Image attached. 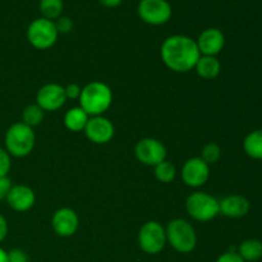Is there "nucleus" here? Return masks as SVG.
Segmentation results:
<instances>
[{"label":"nucleus","mask_w":262,"mask_h":262,"mask_svg":"<svg viewBox=\"0 0 262 262\" xmlns=\"http://www.w3.org/2000/svg\"><path fill=\"white\" fill-rule=\"evenodd\" d=\"M137 13L138 17L147 25L161 26L170 19L173 10L166 0H141Z\"/></svg>","instance_id":"nucleus-8"},{"label":"nucleus","mask_w":262,"mask_h":262,"mask_svg":"<svg viewBox=\"0 0 262 262\" xmlns=\"http://www.w3.org/2000/svg\"><path fill=\"white\" fill-rule=\"evenodd\" d=\"M237 253L246 262H255L262 257V243L258 239H247L238 247Z\"/></svg>","instance_id":"nucleus-19"},{"label":"nucleus","mask_w":262,"mask_h":262,"mask_svg":"<svg viewBox=\"0 0 262 262\" xmlns=\"http://www.w3.org/2000/svg\"><path fill=\"white\" fill-rule=\"evenodd\" d=\"M13 184L8 177H0V200H7Z\"/></svg>","instance_id":"nucleus-29"},{"label":"nucleus","mask_w":262,"mask_h":262,"mask_svg":"<svg viewBox=\"0 0 262 262\" xmlns=\"http://www.w3.org/2000/svg\"><path fill=\"white\" fill-rule=\"evenodd\" d=\"M58 31H56L54 20L46 18H37L32 20L27 28L28 42L37 50H48L55 45L58 40Z\"/></svg>","instance_id":"nucleus-6"},{"label":"nucleus","mask_w":262,"mask_h":262,"mask_svg":"<svg viewBox=\"0 0 262 262\" xmlns=\"http://www.w3.org/2000/svg\"><path fill=\"white\" fill-rule=\"evenodd\" d=\"M243 148H245V152L250 158L256 159V160H262V129L251 132L245 138Z\"/></svg>","instance_id":"nucleus-20"},{"label":"nucleus","mask_w":262,"mask_h":262,"mask_svg":"<svg viewBox=\"0 0 262 262\" xmlns=\"http://www.w3.org/2000/svg\"><path fill=\"white\" fill-rule=\"evenodd\" d=\"M222 158V148L219 145L214 142H210L205 145L201 150V159L206 164H215Z\"/></svg>","instance_id":"nucleus-24"},{"label":"nucleus","mask_w":262,"mask_h":262,"mask_svg":"<svg viewBox=\"0 0 262 262\" xmlns=\"http://www.w3.org/2000/svg\"><path fill=\"white\" fill-rule=\"evenodd\" d=\"M197 74L204 79L216 78L222 71V64L217 60L216 56L201 55L194 66Z\"/></svg>","instance_id":"nucleus-17"},{"label":"nucleus","mask_w":262,"mask_h":262,"mask_svg":"<svg viewBox=\"0 0 262 262\" xmlns=\"http://www.w3.org/2000/svg\"><path fill=\"white\" fill-rule=\"evenodd\" d=\"M8 235V223L5 220V217L0 214V242L7 238Z\"/></svg>","instance_id":"nucleus-31"},{"label":"nucleus","mask_w":262,"mask_h":262,"mask_svg":"<svg viewBox=\"0 0 262 262\" xmlns=\"http://www.w3.org/2000/svg\"><path fill=\"white\" fill-rule=\"evenodd\" d=\"M216 262H246L237 252H225L217 257Z\"/></svg>","instance_id":"nucleus-30"},{"label":"nucleus","mask_w":262,"mask_h":262,"mask_svg":"<svg viewBox=\"0 0 262 262\" xmlns=\"http://www.w3.org/2000/svg\"><path fill=\"white\" fill-rule=\"evenodd\" d=\"M135 155L140 163L147 166H156L166 159V148L161 141L156 138H143L135 147Z\"/></svg>","instance_id":"nucleus-9"},{"label":"nucleus","mask_w":262,"mask_h":262,"mask_svg":"<svg viewBox=\"0 0 262 262\" xmlns=\"http://www.w3.org/2000/svg\"><path fill=\"white\" fill-rule=\"evenodd\" d=\"M55 27L58 33H69L73 30V20L68 17H59L55 20Z\"/></svg>","instance_id":"nucleus-26"},{"label":"nucleus","mask_w":262,"mask_h":262,"mask_svg":"<svg viewBox=\"0 0 262 262\" xmlns=\"http://www.w3.org/2000/svg\"><path fill=\"white\" fill-rule=\"evenodd\" d=\"M186 209L189 216L197 222H210L220 214L219 201L206 192H194L188 196Z\"/></svg>","instance_id":"nucleus-5"},{"label":"nucleus","mask_w":262,"mask_h":262,"mask_svg":"<svg viewBox=\"0 0 262 262\" xmlns=\"http://www.w3.org/2000/svg\"><path fill=\"white\" fill-rule=\"evenodd\" d=\"M43 117H45V112L37 104L28 105V106L25 107L22 113V123H25L28 127L33 128L36 125L41 124Z\"/></svg>","instance_id":"nucleus-22"},{"label":"nucleus","mask_w":262,"mask_h":262,"mask_svg":"<svg viewBox=\"0 0 262 262\" xmlns=\"http://www.w3.org/2000/svg\"><path fill=\"white\" fill-rule=\"evenodd\" d=\"M113 102V92L106 83L100 81L90 82L82 89L79 96V106L89 117L102 115Z\"/></svg>","instance_id":"nucleus-2"},{"label":"nucleus","mask_w":262,"mask_h":262,"mask_svg":"<svg viewBox=\"0 0 262 262\" xmlns=\"http://www.w3.org/2000/svg\"><path fill=\"white\" fill-rule=\"evenodd\" d=\"M51 225L55 234H58L59 237L68 238L76 234L78 230L79 217L74 210L69 207H61L53 215Z\"/></svg>","instance_id":"nucleus-13"},{"label":"nucleus","mask_w":262,"mask_h":262,"mask_svg":"<svg viewBox=\"0 0 262 262\" xmlns=\"http://www.w3.org/2000/svg\"><path fill=\"white\" fill-rule=\"evenodd\" d=\"M67 101L64 87L58 83H48L41 87L36 95V104L43 112H56Z\"/></svg>","instance_id":"nucleus-10"},{"label":"nucleus","mask_w":262,"mask_h":262,"mask_svg":"<svg viewBox=\"0 0 262 262\" xmlns=\"http://www.w3.org/2000/svg\"><path fill=\"white\" fill-rule=\"evenodd\" d=\"M0 262H8V252L0 247Z\"/></svg>","instance_id":"nucleus-33"},{"label":"nucleus","mask_w":262,"mask_h":262,"mask_svg":"<svg viewBox=\"0 0 262 262\" xmlns=\"http://www.w3.org/2000/svg\"><path fill=\"white\" fill-rule=\"evenodd\" d=\"M5 150L10 156L25 158L32 152L35 147L36 136L33 128L25 123L18 122L10 125L5 133Z\"/></svg>","instance_id":"nucleus-3"},{"label":"nucleus","mask_w":262,"mask_h":262,"mask_svg":"<svg viewBox=\"0 0 262 262\" xmlns=\"http://www.w3.org/2000/svg\"><path fill=\"white\" fill-rule=\"evenodd\" d=\"M160 54L164 64L177 73L192 71L201 56L196 41L184 35H173L165 38Z\"/></svg>","instance_id":"nucleus-1"},{"label":"nucleus","mask_w":262,"mask_h":262,"mask_svg":"<svg viewBox=\"0 0 262 262\" xmlns=\"http://www.w3.org/2000/svg\"><path fill=\"white\" fill-rule=\"evenodd\" d=\"M89 119V114L81 106H76L66 113L64 125H66L67 129L72 130V132H79V130H84Z\"/></svg>","instance_id":"nucleus-18"},{"label":"nucleus","mask_w":262,"mask_h":262,"mask_svg":"<svg viewBox=\"0 0 262 262\" xmlns=\"http://www.w3.org/2000/svg\"><path fill=\"white\" fill-rule=\"evenodd\" d=\"M40 7L42 17L46 19H58L61 17V12H63V0H40Z\"/></svg>","instance_id":"nucleus-21"},{"label":"nucleus","mask_w":262,"mask_h":262,"mask_svg":"<svg viewBox=\"0 0 262 262\" xmlns=\"http://www.w3.org/2000/svg\"><path fill=\"white\" fill-rule=\"evenodd\" d=\"M154 168H155L154 169V173H155L156 179L161 182V183H170L176 178V166L171 163H169V161H163V163L158 164Z\"/></svg>","instance_id":"nucleus-23"},{"label":"nucleus","mask_w":262,"mask_h":262,"mask_svg":"<svg viewBox=\"0 0 262 262\" xmlns=\"http://www.w3.org/2000/svg\"><path fill=\"white\" fill-rule=\"evenodd\" d=\"M210 177V165L201 158H192L184 163L182 168V179L192 188L202 187Z\"/></svg>","instance_id":"nucleus-11"},{"label":"nucleus","mask_w":262,"mask_h":262,"mask_svg":"<svg viewBox=\"0 0 262 262\" xmlns=\"http://www.w3.org/2000/svg\"><path fill=\"white\" fill-rule=\"evenodd\" d=\"M10 166H12L10 155L7 152V150L0 147V177H8Z\"/></svg>","instance_id":"nucleus-25"},{"label":"nucleus","mask_w":262,"mask_h":262,"mask_svg":"<svg viewBox=\"0 0 262 262\" xmlns=\"http://www.w3.org/2000/svg\"><path fill=\"white\" fill-rule=\"evenodd\" d=\"M64 91H66L67 100L68 99L77 100V99H79V96H81L82 89L77 83H69L68 86L64 87Z\"/></svg>","instance_id":"nucleus-28"},{"label":"nucleus","mask_w":262,"mask_h":262,"mask_svg":"<svg viewBox=\"0 0 262 262\" xmlns=\"http://www.w3.org/2000/svg\"><path fill=\"white\" fill-rule=\"evenodd\" d=\"M250 201L239 194L228 196L219 201L220 214L227 217H232V219H239V217L246 216L250 211Z\"/></svg>","instance_id":"nucleus-16"},{"label":"nucleus","mask_w":262,"mask_h":262,"mask_svg":"<svg viewBox=\"0 0 262 262\" xmlns=\"http://www.w3.org/2000/svg\"><path fill=\"white\" fill-rule=\"evenodd\" d=\"M166 242L179 253H191L197 246L196 230L184 219L171 220L165 228Z\"/></svg>","instance_id":"nucleus-4"},{"label":"nucleus","mask_w":262,"mask_h":262,"mask_svg":"<svg viewBox=\"0 0 262 262\" xmlns=\"http://www.w3.org/2000/svg\"><path fill=\"white\" fill-rule=\"evenodd\" d=\"M114 133L115 129L113 123L102 115L90 118L84 128L86 137L96 145H105L110 142L114 137Z\"/></svg>","instance_id":"nucleus-12"},{"label":"nucleus","mask_w":262,"mask_h":262,"mask_svg":"<svg viewBox=\"0 0 262 262\" xmlns=\"http://www.w3.org/2000/svg\"><path fill=\"white\" fill-rule=\"evenodd\" d=\"M196 43L201 55L216 56L225 45L224 33L219 28H206L200 33Z\"/></svg>","instance_id":"nucleus-14"},{"label":"nucleus","mask_w":262,"mask_h":262,"mask_svg":"<svg viewBox=\"0 0 262 262\" xmlns=\"http://www.w3.org/2000/svg\"><path fill=\"white\" fill-rule=\"evenodd\" d=\"M123 0H99V3L101 5L106 8H115V7H119L122 4Z\"/></svg>","instance_id":"nucleus-32"},{"label":"nucleus","mask_w":262,"mask_h":262,"mask_svg":"<svg viewBox=\"0 0 262 262\" xmlns=\"http://www.w3.org/2000/svg\"><path fill=\"white\" fill-rule=\"evenodd\" d=\"M165 228L158 222L145 223L138 232V246L147 255H158L166 246Z\"/></svg>","instance_id":"nucleus-7"},{"label":"nucleus","mask_w":262,"mask_h":262,"mask_svg":"<svg viewBox=\"0 0 262 262\" xmlns=\"http://www.w3.org/2000/svg\"><path fill=\"white\" fill-rule=\"evenodd\" d=\"M8 262H30V258L25 251L14 248L10 252H8Z\"/></svg>","instance_id":"nucleus-27"},{"label":"nucleus","mask_w":262,"mask_h":262,"mask_svg":"<svg viewBox=\"0 0 262 262\" xmlns=\"http://www.w3.org/2000/svg\"><path fill=\"white\" fill-rule=\"evenodd\" d=\"M7 201L8 205L14 211L25 212L32 209L36 202V196L35 192L30 187L23 186V184H17V186L12 187L7 197Z\"/></svg>","instance_id":"nucleus-15"}]
</instances>
